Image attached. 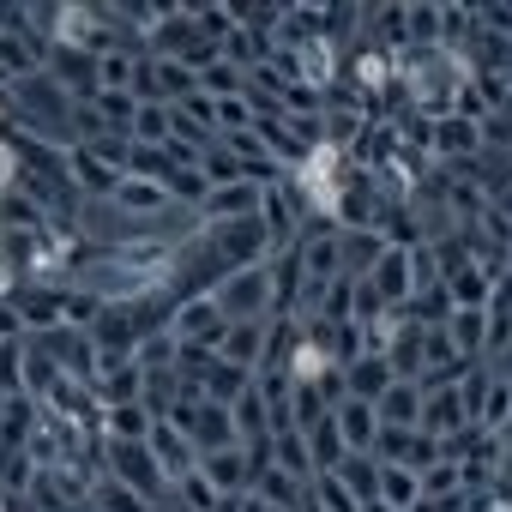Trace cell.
Masks as SVG:
<instances>
[{"label": "cell", "mask_w": 512, "mask_h": 512, "mask_svg": "<svg viewBox=\"0 0 512 512\" xmlns=\"http://www.w3.org/2000/svg\"><path fill=\"white\" fill-rule=\"evenodd\" d=\"M13 314L25 326V338H43L61 326V284H43V290H19L13 296Z\"/></svg>", "instance_id": "9a60e30c"}, {"label": "cell", "mask_w": 512, "mask_h": 512, "mask_svg": "<svg viewBox=\"0 0 512 512\" xmlns=\"http://www.w3.org/2000/svg\"><path fill=\"white\" fill-rule=\"evenodd\" d=\"M91 512H151V500L133 494V488H121L115 476H103V482L91 488Z\"/></svg>", "instance_id": "f546056e"}, {"label": "cell", "mask_w": 512, "mask_h": 512, "mask_svg": "<svg viewBox=\"0 0 512 512\" xmlns=\"http://www.w3.org/2000/svg\"><path fill=\"white\" fill-rule=\"evenodd\" d=\"M205 296L223 308V320H229V326H235V320H272V302H278V290H272V260H266V266L223 272Z\"/></svg>", "instance_id": "6da1fadb"}, {"label": "cell", "mask_w": 512, "mask_h": 512, "mask_svg": "<svg viewBox=\"0 0 512 512\" xmlns=\"http://www.w3.org/2000/svg\"><path fill=\"white\" fill-rule=\"evenodd\" d=\"M362 512H386V506H380V500H368V506H362Z\"/></svg>", "instance_id": "e575fe53"}, {"label": "cell", "mask_w": 512, "mask_h": 512, "mask_svg": "<svg viewBox=\"0 0 512 512\" xmlns=\"http://www.w3.org/2000/svg\"><path fill=\"white\" fill-rule=\"evenodd\" d=\"M91 109H97L103 133L133 139V121H139V97H133V91H97V97H91Z\"/></svg>", "instance_id": "603a6c76"}, {"label": "cell", "mask_w": 512, "mask_h": 512, "mask_svg": "<svg viewBox=\"0 0 512 512\" xmlns=\"http://www.w3.org/2000/svg\"><path fill=\"white\" fill-rule=\"evenodd\" d=\"M260 205H266V187L260 181H229V187H211L205 193L199 217L205 223H235V217H260Z\"/></svg>", "instance_id": "8fae6325"}, {"label": "cell", "mask_w": 512, "mask_h": 512, "mask_svg": "<svg viewBox=\"0 0 512 512\" xmlns=\"http://www.w3.org/2000/svg\"><path fill=\"white\" fill-rule=\"evenodd\" d=\"M416 428L434 434V440H458V434L470 428L464 398H458V380H452V386H422V422H416Z\"/></svg>", "instance_id": "52a82bcc"}, {"label": "cell", "mask_w": 512, "mask_h": 512, "mask_svg": "<svg viewBox=\"0 0 512 512\" xmlns=\"http://www.w3.org/2000/svg\"><path fill=\"white\" fill-rule=\"evenodd\" d=\"M133 145H169V109H163V103H139Z\"/></svg>", "instance_id": "4dcf8cb0"}, {"label": "cell", "mask_w": 512, "mask_h": 512, "mask_svg": "<svg viewBox=\"0 0 512 512\" xmlns=\"http://www.w3.org/2000/svg\"><path fill=\"white\" fill-rule=\"evenodd\" d=\"M506 422H512V380H506V374H494V380H488V392H482V404H476V422H470V428L500 440V428H506Z\"/></svg>", "instance_id": "cb8c5ba5"}, {"label": "cell", "mask_w": 512, "mask_h": 512, "mask_svg": "<svg viewBox=\"0 0 512 512\" xmlns=\"http://www.w3.org/2000/svg\"><path fill=\"white\" fill-rule=\"evenodd\" d=\"M145 446H151V458H157V470L169 476V488L187 476V470H199V452H193V440L169 422V416H157L151 422V434H145Z\"/></svg>", "instance_id": "ba28073f"}, {"label": "cell", "mask_w": 512, "mask_h": 512, "mask_svg": "<svg viewBox=\"0 0 512 512\" xmlns=\"http://www.w3.org/2000/svg\"><path fill=\"white\" fill-rule=\"evenodd\" d=\"M374 458L380 464H398V470H428L434 458H440V440L434 434H422V428H380V440H374Z\"/></svg>", "instance_id": "8992f818"}, {"label": "cell", "mask_w": 512, "mask_h": 512, "mask_svg": "<svg viewBox=\"0 0 512 512\" xmlns=\"http://www.w3.org/2000/svg\"><path fill=\"white\" fill-rule=\"evenodd\" d=\"M332 476H338V482H344V488H350L362 506H368V500H374V488H380V458H368V452H350V458H344Z\"/></svg>", "instance_id": "83f0119b"}, {"label": "cell", "mask_w": 512, "mask_h": 512, "mask_svg": "<svg viewBox=\"0 0 512 512\" xmlns=\"http://www.w3.org/2000/svg\"><path fill=\"white\" fill-rule=\"evenodd\" d=\"M13 290V266H0V296H7Z\"/></svg>", "instance_id": "836d02e7"}, {"label": "cell", "mask_w": 512, "mask_h": 512, "mask_svg": "<svg viewBox=\"0 0 512 512\" xmlns=\"http://www.w3.org/2000/svg\"><path fill=\"white\" fill-rule=\"evenodd\" d=\"M109 205H121L127 217H163V211H169V187H163V181H139V175H121V187L109 193Z\"/></svg>", "instance_id": "ffe728a7"}, {"label": "cell", "mask_w": 512, "mask_h": 512, "mask_svg": "<svg viewBox=\"0 0 512 512\" xmlns=\"http://www.w3.org/2000/svg\"><path fill=\"white\" fill-rule=\"evenodd\" d=\"M428 157H446V163H470V157H482V121H464V115H434Z\"/></svg>", "instance_id": "30bf717a"}, {"label": "cell", "mask_w": 512, "mask_h": 512, "mask_svg": "<svg viewBox=\"0 0 512 512\" xmlns=\"http://www.w3.org/2000/svg\"><path fill=\"white\" fill-rule=\"evenodd\" d=\"M103 458H109V476H115L121 488L145 494L151 506H157V494L169 488V476L157 470V458H151V446H145V440H103Z\"/></svg>", "instance_id": "3957f363"}, {"label": "cell", "mask_w": 512, "mask_h": 512, "mask_svg": "<svg viewBox=\"0 0 512 512\" xmlns=\"http://www.w3.org/2000/svg\"><path fill=\"white\" fill-rule=\"evenodd\" d=\"M380 428H416L422 422V380H392L374 404Z\"/></svg>", "instance_id": "d6986e66"}, {"label": "cell", "mask_w": 512, "mask_h": 512, "mask_svg": "<svg viewBox=\"0 0 512 512\" xmlns=\"http://www.w3.org/2000/svg\"><path fill=\"white\" fill-rule=\"evenodd\" d=\"M308 512H362V500L332 470H320V476H308Z\"/></svg>", "instance_id": "4316f807"}, {"label": "cell", "mask_w": 512, "mask_h": 512, "mask_svg": "<svg viewBox=\"0 0 512 512\" xmlns=\"http://www.w3.org/2000/svg\"><path fill=\"white\" fill-rule=\"evenodd\" d=\"M139 67H145V55L139 49H109L103 61H97V91H133L139 85Z\"/></svg>", "instance_id": "d4e9b609"}, {"label": "cell", "mask_w": 512, "mask_h": 512, "mask_svg": "<svg viewBox=\"0 0 512 512\" xmlns=\"http://www.w3.org/2000/svg\"><path fill=\"white\" fill-rule=\"evenodd\" d=\"M247 494H260L272 512H308V482L302 476H290V470H278V464H266L260 476H253V488Z\"/></svg>", "instance_id": "e0dca14e"}, {"label": "cell", "mask_w": 512, "mask_h": 512, "mask_svg": "<svg viewBox=\"0 0 512 512\" xmlns=\"http://www.w3.org/2000/svg\"><path fill=\"white\" fill-rule=\"evenodd\" d=\"M175 494H181V512H217V500H223L199 470H187V476L175 482Z\"/></svg>", "instance_id": "1f68e13d"}, {"label": "cell", "mask_w": 512, "mask_h": 512, "mask_svg": "<svg viewBox=\"0 0 512 512\" xmlns=\"http://www.w3.org/2000/svg\"><path fill=\"white\" fill-rule=\"evenodd\" d=\"M67 175H73V181H79V187H85L97 205H109V193L121 187V175H115L109 163H97L85 145H67Z\"/></svg>", "instance_id": "44dd1931"}, {"label": "cell", "mask_w": 512, "mask_h": 512, "mask_svg": "<svg viewBox=\"0 0 512 512\" xmlns=\"http://www.w3.org/2000/svg\"><path fill=\"white\" fill-rule=\"evenodd\" d=\"M199 175H205V187H229V181H241V163H235L223 145H211V151L199 157Z\"/></svg>", "instance_id": "d6a6232c"}, {"label": "cell", "mask_w": 512, "mask_h": 512, "mask_svg": "<svg viewBox=\"0 0 512 512\" xmlns=\"http://www.w3.org/2000/svg\"><path fill=\"white\" fill-rule=\"evenodd\" d=\"M338 374H344V398H362V404H380V392L398 380L380 350H362V356H356L350 368H338Z\"/></svg>", "instance_id": "4fadbf2b"}, {"label": "cell", "mask_w": 512, "mask_h": 512, "mask_svg": "<svg viewBox=\"0 0 512 512\" xmlns=\"http://www.w3.org/2000/svg\"><path fill=\"white\" fill-rule=\"evenodd\" d=\"M103 416V440H145L151 434V410L145 404H109V410H97Z\"/></svg>", "instance_id": "484cf974"}, {"label": "cell", "mask_w": 512, "mask_h": 512, "mask_svg": "<svg viewBox=\"0 0 512 512\" xmlns=\"http://www.w3.org/2000/svg\"><path fill=\"white\" fill-rule=\"evenodd\" d=\"M446 344H452L458 362H482V350H488V308H452Z\"/></svg>", "instance_id": "ac0fdd59"}, {"label": "cell", "mask_w": 512, "mask_h": 512, "mask_svg": "<svg viewBox=\"0 0 512 512\" xmlns=\"http://www.w3.org/2000/svg\"><path fill=\"white\" fill-rule=\"evenodd\" d=\"M332 428H338L344 452H368V458H374V440H380V416H374V404H362V398H338V404H332Z\"/></svg>", "instance_id": "7c38bea8"}, {"label": "cell", "mask_w": 512, "mask_h": 512, "mask_svg": "<svg viewBox=\"0 0 512 512\" xmlns=\"http://www.w3.org/2000/svg\"><path fill=\"white\" fill-rule=\"evenodd\" d=\"M43 73L61 85L67 103H91V97H97V55H85V49H73V43H55V49L43 55Z\"/></svg>", "instance_id": "5b68a950"}, {"label": "cell", "mask_w": 512, "mask_h": 512, "mask_svg": "<svg viewBox=\"0 0 512 512\" xmlns=\"http://www.w3.org/2000/svg\"><path fill=\"white\" fill-rule=\"evenodd\" d=\"M31 73H43V49L13 25V31H0V91H13V85H25Z\"/></svg>", "instance_id": "5bb4252c"}, {"label": "cell", "mask_w": 512, "mask_h": 512, "mask_svg": "<svg viewBox=\"0 0 512 512\" xmlns=\"http://www.w3.org/2000/svg\"><path fill=\"white\" fill-rule=\"evenodd\" d=\"M0 512H7V494H0Z\"/></svg>", "instance_id": "d590c367"}, {"label": "cell", "mask_w": 512, "mask_h": 512, "mask_svg": "<svg viewBox=\"0 0 512 512\" xmlns=\"http://www.w3.org/2000/svg\"><path fill=\"white\" fill-rule=\"evenodd\" d=\"M223 332H229V320H223V308L211 296H187V302L169 308V338L181 350H217Z\"/></svg>", "instance_id": "277c9868"}, {"label": "cell", "mask_w": 512, "mask_h": 512, "mask_svg": "<svg viewBox=\"0 0 512 512\" xmlns=\"http://www.w3.org/2000/svg\"><path fill=\"white\" fill-rule=\"evenodd\" d=\"M266 338H272V320H235V326L223 332V344H217V362H229V368H241V374H260Z\"/></svg>", "instance_id": "9c48e42d"}, {"label": "cell", "mask_w": 512, "mask_h": 512, "mask_svg": "<svg viewBox=\"0 0 512 512\" xmlns=\"http://www.w3.org/2000/svg\"><path fill=\"white\" fill-rule=\"evenodd\" d=\"M374 500H380L386 512H416V506H422V476H416V470H398V464H380Z\"/></svg>", "instance_id": "7402d4cb"}, {"label": "cell", "mask_w": 512, "mask_h": 512, "mask_svg": "<svg viewBox=\"0 0 512 512\" xmlns=\"http://www.w3.org/2000/svg\"><path fill=\"white\" fill-rule=\"evenodd\" d=\"M452 494H464V464L458 458H434L422 470V500H452Z\"/></svg>", "instance_id": "f1b7e54d"}, {"label": "cell", "mask_w": 512, "mask_h": 512, "mask_svg": "<svg viewBox=\"0 0 512 512\" xmlns=\"http://www.w3.org/2000/svg\"><path fill=\"white\" fill-rule=\"evenodd\" d=\"M199 476H205L217 494H247V488H253V464H247V452H241V446L205 452V458H199Z\"/></svg>", "instance_id": "2e32d148"}, {"label": "cell", "mask_w": 512, "mask_h": 512, "mask_svg": "<svg viewBox=\"0 0 512 512\" xmlns=\"http://www.w3.org/2000/svg\"><path fill=\"white\" fill-rule=\"evenodd\" d=\"M205 247L223 260V272H241V266H266L272 260V235L260 217H235V223H205Z\"/></svg>", "instance_id": "7a4b0ae2"}]
</instances>
